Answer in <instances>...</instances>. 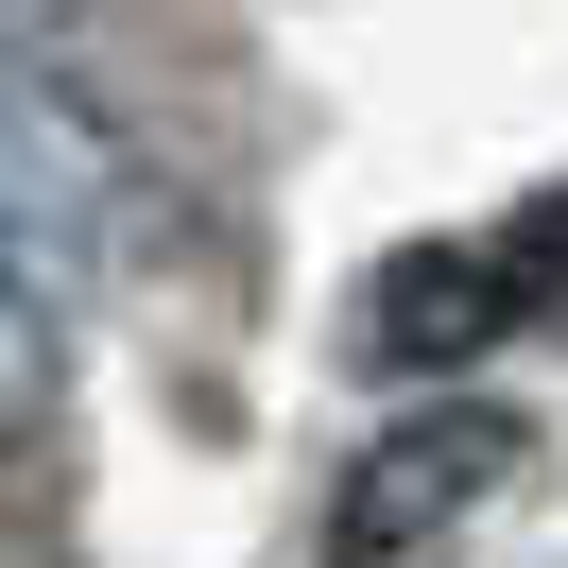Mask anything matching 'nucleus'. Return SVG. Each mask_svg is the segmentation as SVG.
<instances>
[{
    "label": "nucleus",
    "mask_w": 568,
    "mask_h": 568,
    "mask_svg": "<svg viewBox=\"0 0 568 568\" xmlns=\"http://www.w3.org/2000/svg\"><path fill=\"white\" fill-rule=\"evenodd\" d=\"M139 242H155V173L104 139L87 87H52L0 36V258L36 293H104V276H139Z\"/></svg>",
    "instance_id": "obj_1"
},
{
    "label": "nucleus",
    "mask_w": 568,
    "mask_h": 568,
    "mask_svg": "<svg viewBox=\"0 0 568 568\" xmlns=\"http://www.w3.org/2000/svg\"><path fill=\"white\" fill-rule=\"evenodd\" d=\"M517 483V414L499 396H430V414H396L379 448L345 465V499H327V551L345 568H414L448 517H483V499Z\"/></svg>",
    "instance_id": "obj_2"
},
{
    "label": "nucleus",
    "mask_w": 568,
    "mask_h": 568,
    "mask_svg": "<svg viewBox=\"0 0 568 568\" xmlns=\"http://www.w3.org/2000/svg\"><path fill=\"white\" fill-rule=\"evenodd\" d=\"M499 327H517L499 242H396L379 293H362V362H379V379H465Z\"/></svg>",
    "instance_id": "obj_3"
},
{
    "label": "nucleus",
    "mask_w": 568,
    "mask_h": 568,
    "mask_svg": "<svg viewBox=\"0 0 568 568\" xmlns=\"http://www.w3.org/2000/svg\"><path fill=\"white\" fill-rule=\"evenodd\" d=\"M52 414V293L0 258V430H36Z\"/></svg>",
    "instance_id": "obj_4"
},
{
    "label": "nucleus",
    "mask_w": 568,
    "mask_h": 568,
    "mask_svg": "<svg viewBox=\"0 0 568 568\" xmlns=\"http://www.w3.org/2000/svg\"><path fill=\"white\" fill-rule=\"evenodd\" d=\"M499 276H517V311H568V190L499 224Z\"/></svg>",
    "instance_id": "obj_5"
}]
</instances>
